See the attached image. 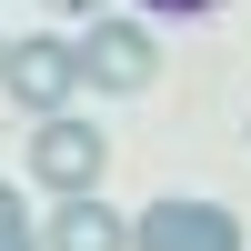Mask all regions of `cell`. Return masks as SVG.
I'll use <instances>...</instances> for the list:
<instances>
[{
  "label": "cell",
  "mask_w": 251,
  "mask_h": 251,
  "mask_svg": "<svg viewBox=\"0 0 251 251\" xmlns=\"http://www.w3.org/2000/svg\"><path fill=\"white\" fill-rule=\"evenodd\" d=\"M0 91L20 100L30 121H50V111H71L80 91H91V71H80V40H50V30H30V40H10V71H0Z\"/></svg>",
  "instance_id": "obj_1"
},
{
  "label": "cell",
  "mask_w": 251,
  "mask_h": 251,
  "mask_svg": "<svg viewBox=\"0 0 251 251\" xmlns=\"http://www.w3.org/2000/svg\"><path fill=\"white\" fill-rule=\"evenodd\" d=\"M100 171H111V141H100V121H80V111H50L30 131V181L50 201H71V191H100Z\"/></svg>",
  "instance_id": "obj_2"
},
{
  "label": "cell",
  "mask_w": 251,
  "mask_h": 251,
  "mask_svg": "<svg viewBox=\"0 0 251 251\" xmlns=\"http://www.w3.org/2000/svg\"><path fill=\"white\" fill-rule=\"evenodd\" d=\"M241 211L231 201H151V211H131V251H241Z\"/></svg>",
  "instance_id": "obj_3"
},
{
  "label": "cell",
  "mask_w": 251,
  "mask_h": 251,
  "mask_svg": "<svg viewBox=\"0 0 251 251\" xmlns=\"http://www.w3.org/2000/svg\"><path fill=\"white\" fill-rule=\"evenodd\" d=\"M80 71H91V91H151L161 80V40H151V20H121V10H100L91 30H80Z\"/></svg>",
  "instance_id": "obj_4"
},
{
  "label": "cell",
  "mask_w": 251,
  "mask_h": 251,
  "mask_svg": "<svg viewBox=\"0 0 251 251\" xmlns=\"http://www.w3.org/2000/svg\"><path fill=\"white\" fill-rule=\"evenodd\" d=\"M40 251H131V221H121L100 191H71L50 221H40Z\"/></svg>",
  "instance_id": "obj_5"
},
{
  "label": "cell",
  "mask_w": 251,
  "mask_h": 251,
  "mask_svg": "<svg viewBox=\"0 0 251 251\" xmlns=\"http://www.w3.org/2000/svg\"><path fill=\"white\" fill-rule=\"evenodd\" d=\"M0 251H40V221L20 201V181H0Z\"/></svg>",
  "instance_id": "obj_6"
},
{
  "label": "cell",
  "mask_w": 251,
  "mask_h": 251,
  "mask_svg": "<svg viewBox=\"0 0 251 251\" xmlns=\"http://www.w3.org/2000/svg\"><path fill=\"white\" fill-rule=\"evenodd\" d=\"M151 20H201V10H221V0H141Z\"/></svg>",
  "instance_id": "obj_7"
},
{
  "label": "cell",
  "mask_w": 251,
  "mask_h": 251,
  "mask_svg": "<svg viewBox=\"0 0 251 251\" xmlns=\"http://www.w3.org/2000/svg\"><path fill=\"white\" fill-rule=\"evenodd\" d=\"M50 10H60V20H100L111 0H50Z\"/></svg>",
  "instance_id": "obj_8"
},
{
  "label": "cell",
  "mask_w": 251,
  "mask_h": 251,
  "mask_svg": "<svg viewBox=\"0 0 251 251\" xmlns=\"http://www.w3.org/2000/svg\"><path fill=\"white\" fill-rule=\"evenodd\" d=\"M0 71H10V40H0Z\"/></svg>",
  "instance_id": "obj_9"
}]
</instances>
